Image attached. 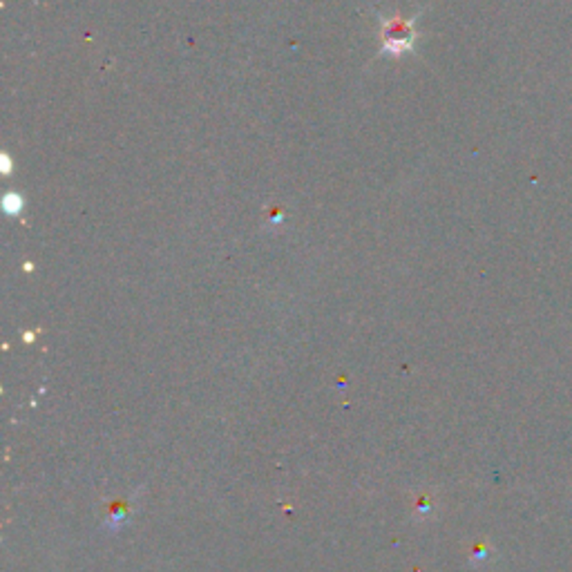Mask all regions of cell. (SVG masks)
<instances>
[{
    "mask_svg": "<svg viewBox=\"0 0 572 572\" xmlns=\"http://www.w3.org/2000/svg\"><path fill=\"white\" fill-rule=\"evenodd\" d=\"M381 27V54L383 56H402L412 52L418 43L416 18L410 16H378Z\"/></svg>",
    "mask_w": 572,
    "mask_h": 572,
    "instance_id": "cell-1",
    "label": "cell"
}]
</instances>
